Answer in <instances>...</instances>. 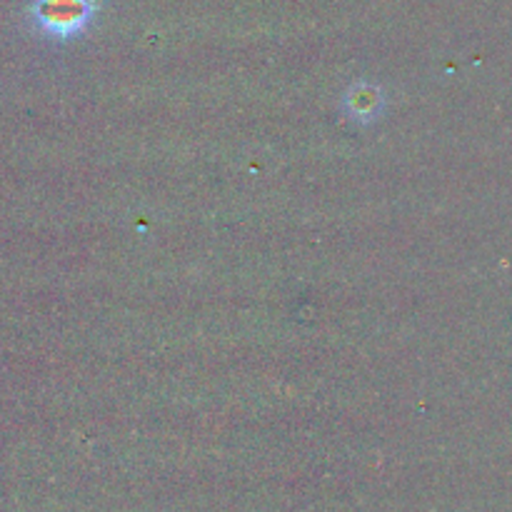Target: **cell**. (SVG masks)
<instances>
[{
  "instance_id": "cell-2",
  "label": "cell",
  "mask_w": 512,
  "mask_h": 512,
  "mask_svg": "<svg viewBox=\"0 0 512 512\" xmlns=\"http://www.w3.org/2000/svg\"><path fill=\"white\" fill-rule=\"evenodd\" d=\"M385 105H388V98H385L383 88L378 83H370V80H355L340 98V110L355 125L378 123L385 113Z\"/></svg>"
},
{
  "instance_id": "cell-1",
  "label": "cell",
  "mask_w": 512,
  "mask_h": 512,
  "mask_svg": "<svg viewBox=\"0 0 512 512\" xmlns=\"http://www.w3.org/2000/svg\"><path fill=\"white\" fill-rule=\"evenodd\" d=\"M98 8L100 0H33L30 20L48 38L73 40L90 28Z\"/></svg>"
}]
</instances>
